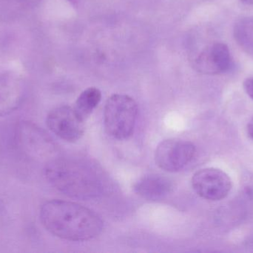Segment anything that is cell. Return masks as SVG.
<instances>
[{"mask_svg": "<svg viewBox=\"0 0 253 253\" xmlns=\"http://www.w3.org/2000/svg\"><path fill=\"white\" fill-rule=\"evenodd\" d=\"M40 218L49 233L70 242L92 240L103 230V221L96 212L67 201L44 202L40 208Z\"/></svg>", "mask_w": 253, "mask_h": 253, "instance_id": "obj_1", "label": "cell"}, {"mask_svg": "<svg viewBox=\"0 0 253 253\" xmlns=\"http://www.w3.org/2000/svg\"><path fill=\"white\" fill-rule=\"evenodd\" d=\"M47 182L65 196L82 200L102 194L103 183L99 172L84 162L67 158L51 160L44 169Z\"/></svg>", "mask_w": 253, "mask_h": 253, "instance_id": "obj_2", "label": "cell"}, {"mask_svg": "<svg viewBox=\"0 0 253 253\" xmlns=\"http://www.w3.org/2000/svg\"><path fill=\"white\" fill-rule=\"evenodd\" d=\"M138 116L135 101L126 95L116 94L108 98L104 111V124L107 133L119 141L132 136Z\"/></svg>", "mask_w": 253, "mask_h": 253, "instance_id": "obj_3", "label": "cell"}, {"mask_svg": "<svg viewBox=\"0 0 253 253\" xmlns=\"http://www.w3.org/2000/svg\"><path fill=\"white\" fill-rule=\"evenodd\" d=\"M196 152V147L190 141L172 138L159 144L155 152V160L157 166L163 170L178 172L193 160Z\"/></svg>", "mask_w": 253, "mask_h": 253, "instance_id": "obj_4", "label": "cell"}, {"mask_svg": "<svg viewBox=\"0 0 253 253\" xmlns=\"http://www.w3.org/2000/svg\"><path fill=\"white\" fill-rule=\"evenodd\" d=\"M192 186L198 196L209 201H220L228 196L232 189L229 175L221 169L205 168L192 178Z\"/></svg>", "mask_w": 253, "mask_h": 253, "instance_id": "obj_5", "label": "cell"}, {"mask_svg": "<svg viewBox=\"0 0 253 253\" xmlns=\"http://www.w3.org/2000/svg\"><path fill=\"white\" fill-rule=\"evenodd\" d=\"M48 129L56 136L68 142H76L84 132V122L74 108L60 105L52 109L46 118Z\"/></svg>", "mask_w": 253, "mask_h": 253, "instance_id": "obj_6", "label": "cell"}, {"mask_svg": "<svg viewBox=\"0 0 253 253\" xmlns=\"http://www.w3.org/2000/svg\"><path fill=\"white\" fill-rule=\"evenodd\" d=\"M16 138L19 148L33 158H44L53 150L47 134L31 122L22 121L18 124Z\"/></svg>", "mask_w": 253, "mask_h": 253, "instance_id": "obj_7", "label": "cell"}, {"mask_svg": "<svg viewBox=\"0 0 253 253\" xmlns=\"http://www.w3.org/2000/svg\"><path fill=\"white\" fill-rule=\"evenodd\" d=\"M194 66L199 72L209 75L227 72L232 66L229 48L222 43L208 46L195 59Z\"/></svg>", "mask_w": 253, "mask_h": 253, "instance_id": "obj_8", "label": "cell"}, {"mask_svg": "<svg viewBox=\"0 0 253 253\" xmlns=\"http://www.w3.org/2000/svg\"><path fill=\"white\" fill-rule=\"evenodd\" d=\"M24 96L25 85L22 78L11 71H0V117L18 109Z\"/></svg>", "mask_w": 253, "mask_h": 253, "instance_id": "obj_9", "label": "cell"}, {"mask_svg": "<svg viewBox=\"0 0 253 253\" xmlns=\"http://www.w3.org/2000/svg\"><path fill=\"white\" fill-rule=\"evenodd\" d=\"M174 184L168 177L159 174H150L140 178L133 186L134 192L142 199L148 201H162L173 191Z\"/></svg>", "mask_w": 253, "mask_h": 253, "instance_id": "obj_10", "label": "cell"}, {"mask_svg": "<svg viewBox=\"0 0 253 253\" xmlns=\"http://www.w3.org/2000/svg\"><path fill=\"white\" fill-rule=\"evenodd\" d=\"M102 100V93L99 89L88 88L82 92L73 107L80 119L85 122Z\"/></svg>", "mask_w": 253, "mask_h": 253, "instance_id": "obj_11", "label": "cell"}, {"mask_svg": "<svg viewBox=\"0 0 253 253\" xmlns=\"http://www.w3.org/2000/svg\"><path fill=\"white\" fill-rule=\"evenodd\" d=\"M233 32L236 43L245 51L253 56V17H245L238 21Z\"/></svg>", "mask_w": 253, "mask_h": 253, "instance_id": "obj_12", "label": "cell"}, {"mask_svg": "<svg viewBox=\"0 0 253 253\" xmlns=\"http://www.w3.org/2000/svg\"><path fill=\"white\" fill-rule=\"evenodd\" d=\"M243 87L247 95L253 101V77L246 79L244 82Z\"/></svg>", "mask_w": 253, "mask_h": 253, "instance_id": "obj_13", "label": "cell"}, {"mask_svg": "<svg viewBox=\"0 0 253 253\" xmlns=\"http://www.w3.org/2000/svg\"><path fill=\"white\" fill-rule=\"evenodd\" d=\"M245 190H246L247 193L253 199V177L247 182Z\"/></svg>", "mask_w": 253, "mask_h": 253, "instance_id": "obj_14", "label": "cell"}, {"mask_svg": "<svg viewBox=\"0 0 253 253\" xmlns=\"http://www.w3.org/2000/svg\"><path fill=\"white\" fill-rule=\"evenodd\" d=\"M248 133L250 138L253 140V118L248 125Z\"/></svg>", "mask_w": 253, "mask_h": 253, "instance_id": "obj_15", "label": "cell"}, {"mask_svg": "<svg viewBox=\"0 0 253 253\" xmlns=\"http://www.w3.org/2000/svg\"><path fill=\"white\" fill-rule=\"evenodd\" d=\"M241 1L249 5H253V0H241Z\"/></svg>", "mask_w": 253, "mask_h": 253, "instance_id": "obj_16", "label": "cell"}]
</instances>
